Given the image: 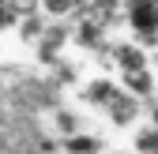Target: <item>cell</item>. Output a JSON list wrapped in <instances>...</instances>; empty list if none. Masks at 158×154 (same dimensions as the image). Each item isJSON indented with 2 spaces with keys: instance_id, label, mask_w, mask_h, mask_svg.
I'll return each instance as SVG.
<instances>
[{
  "instance_id": "cell-1",
  "label": "cell",
  "mask_w": 158,
  "mask_h": 154,
  "mask_svg": "<svg viewBox=\"0 0 158 154\" xmlns=\"http://www.w3.org/2000/svg\"><path fill=\"white\" fill-rule=\"evenodd\" d=\"M128 30L135 34L132 42H139L143 49L158 45V0H124Z\"/></svg>"
},
{
  "instance_id": "cell-2",
  "label": "cell",
  "mask_w": 158,
  "mask_h": 154,
  "mask_svg": "<svg viewBox=\"0 0 158 154\" xmlns=\"http://www.w3.org/2000/svg\"><path fill=\"white\" fill-rule=\"evenodd\" d=\"M68 30L60 26V23H53V26H45V34L42 38H38V42H34V49H38V60H42V64H56V60H60V53H64V45H68Z\"/></svg>"
},
{
  "instance_id": "cell-3",
  "label": "cell",
  "mask_w": 158,
  "mask_h": 154,
  "mask_svg": "<svg viewBox=\"0 0 158 154\" xmlns=\"http://www.w3.org/2000/svg\"><path fill=\"white\" fill-rule=\"evenodd\" d=\"M121 87L124 94H132V98H151V94L158 90V75H154V68H135V71H121Z\"/></svg>"
},
{
  "instance_id": "cell-4",
  "label": "cell",
  "mask_w": 158,
  "mask_h": 154,
  "mask_svg": "<svg viewBox=\"0 0 158 154\" xmlns=\"http://www.w3.org/2000/svg\"><path fill=\"white\" fill-rule=\"evenodd\" d=\"M106 113H109V120L117 124V128H132L135 120H139V98H132V94H117V98L106 105Z\"/></svg>"
},
{
  "instance_id": "cell-5",
  "label": "cell",
  "mask_w": 158,
  "mask_h": 154,
  "mask_svg": "<svg viewBox=\"0 0 158 154\" xmlns=\"http://www.w3.org/2000/svg\"><path fill=\"white\" fill-rule=\"evenodd\" d=\"M113 64L121 68V71H135V68H151V56L139 42H121L113 49Z\"/></svg>"
},
{
  "instance_id": "cell-6",
  "label": "cell",
  "mask_w": 158,
  "mask_h": 154,
  "mask_svg": "<svg viewBox=\"0 0 158 154\" xmlns=\"http://www.w3.org/2000/svg\"><path fill=\"white\" fill-rule=\"evenodd\" d=\"M60 147H64V154H102V139L90 136V132H83V128L72 132V136H64Z\"/></svg>"
},
{
  "instance_id": "cell-7",
  "label": "cell",
  "mask_w": 158,
  "mask_h": 154,
  "mask_svg": "<svg viewBox=\"0 0 158 154\" xmlns=\"http://www.w3.org/2000/svg\"><path fill=\"white\" fill-rule=\"evenodd\" d=\"M117 94H121V87H117L113 79H90L87 83V90H83V98L90 102V105H98V109H106Z\"/></svg>"
},
{
  "instance_id": "cell-8",
  "label": "cell",
  "mask_w": 158,
  "mask_h": 154,
  "mask_svg": "<svg viewBox=\"0 0 158 154\" xmlns=\"http://www.w3.org/2000/svg\"><path fill=\"white\" fill-rule=\"evenodd\" d=\"M132 154H158V128L147 124H132Z\"/></svg>"
},
{
  "instance_id": "cell-9",
  "label": "cell",
  "mask_w": 158,
  "mask_h": 154,
  "mask_svg": "<svg viewBox=\"0 0 158 154\" xmlns=\"http://www.w3.org/2000/svg\"><path fill=\"white\" fill-rule=\"evenodd\" d=\"M45 26H49V23H45V15L38 11V8H34V11H23V19H19V26H15V34L23 38V42H30V45H34L38 38L45 34Z\"/></svg>"
},
{
  "instance_id": "cell-10",
  "label": "cell",
  "mask_w": 158,
  "mask_h": 154,
  "mask_svg": "<svg viewBox=\"0 0 158 154\" xmlns=\"http://www.w3.org/2000/svg\"><path fill=\"white\" fill-rule=\"evenodd\" d=\"M72 42L75 45H83V49H94L98 42H102V23L90 15V19H79L75 30H72Z\"/></svg>"
},
{
  "instance_id": "cell-11",
  "label": "cell",
  "mask_w": 158,
  "mask_h": 154,
  "mask_svg": "<svg viewBox=\"0 0 158 154\" xmlns=\"http://www.w3.org/2000/svg\"><path fill=\"white\" fill-rule=\"evenodd\" d=\"M83 4H87V0H38L34 8L42 11L45 19H53V23H60V19H68V15H72L75 8H83Z\"/></svg>"
},
{
  "instance_id": "cell-12",
  "label": "cell",
  "mask_w": 158,
  "mask_h": 154,
  "mask_svg": "<svg viewBox=\"0 0 158 154\" xmlns=\"http://www.w3.org/2000/svg\"><path fill=\"white\" fill-rule=\"evenodd\" d=\"M53 132H56V136H72V132H79V117H75V113L72 109H56L53 113Z\"/></svg>"
},
{
  "instance_id": "cell-13",
  "label": "cell",
  "mask_w": 158,
  "mask_h": 154,
  "mask_svg": "<svg viewBox=\"0 0 158 154\" xmlns=\"http://www.w3.org/2000/svg\"><path fill=\"white\" fill-rule=\"evenodd\" d=\"M19 19H23V8L19 4H0V34H8V30H15L19 26Z\"/></svg>"
},
{
  "instance_id": "cell-14",
  "label": "cell",
  "mask_w": 158,
  "mask_h": 154,
  "mask_svg": "<svg viewBox=\"0 0 158 154\" xmlns=\"http://www.w3.org/2000/svg\"><path fill=\"white\" fill-rule=\"evenodd\" d=\"M11 4H19L23 11H34V4H38V0H11Z\"/></svg>"
},
{
  "instance_id": "cell-15",
  "label": "cell",
  "mask_w": 158,
  "mask_h": 154,
  "mask_svg": "<svg viewBox=\"0 0 158 154\" xmlns=\"http://www.w3.org/2000/svg\"><path fill=\"white\" fill-rule=\"evenodd\" d=\"M151 124H154V128H158V102H154V105H151Z\"/></svg>"
},
{
  "instance_id": "cell-16",
  "label": "cell",
  "mask_w": 158,
  "mask_h": 154,
  "mask_svg": "<svg viewBox=\"0 0 158 154\" xmlns=\"http://www.w3.org/2000/svg\"><path fill=\"white\" fill-rule=\"evenodd\" d=\"M113 154H128V150H113Z\"/></svg>"
},
{
  "instance_id": "cell-17",
  "label": "cell",
  "mask_w": 158,
  "mask_h": 154,
  "mask_svg": "<svg viewBox=\"0 0 158 154\" xmlns=\"http://www.w3.org/2000/svg\"><path fill=\"white\" fill-rule=\"evenodd\" d=\"M0 4H8V0H0Z\"/></svg>"
},
{
  "instance_id": "cell-18",
  "label": "cell",
  "mask_w": 158,
  "mask_h": 154,
  "mask_svg": "<svg viewBox=\"0 0 158 154\" xmlns=\"http://www.w3.org/2000/svg\"><path fill=\"white\" fill-rule=\"evenodd\" d=\"M154 75H158V68H154Z\"/></svg>"
}]
</instances>
